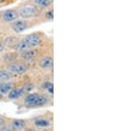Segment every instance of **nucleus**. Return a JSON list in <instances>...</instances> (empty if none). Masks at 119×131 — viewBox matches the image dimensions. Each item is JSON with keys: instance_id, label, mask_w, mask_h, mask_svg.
<instances>
[{"instance_id": "nucleus-6", "label": "nucleus", "mask_w": 119, "mask_h": 131, "mask_svg": "<svg viewBox=\"0 0 119 131\" xmlns=\"http://www.w3.org/2000/svg\"><path fill=\"white\" fill-rule=\"evenodd\" d=\"M27 27V23L24 21H15L12 25V29L15 32L19 33L23 31Z\"/></svg>"}, {"instance_id": "nucleus-1", "label": "nucleus", "mask_w": 119, "mask_h": 131, "mask_svg": "<svg viewBox=\"0 0 119 131\" xmlns=\"http://www.w3.org/2000/svg\"><path fill=\"white\" fill-rule=\"evenodd\" d=\"M47 102V98L38 93H31L27 96L25 99V103L27 107H40L45 105Z\"/></svg>"}, {"instance_id": "nucleus-22", "label": "nucleus", "mask_w": 119, "mask_h": 131, "mask_svg": "<svg viewBox=\"0 0 119 131\" xmlns=\"http://www.w3.org/2000/svg\"><path fill=\"white\" fill-rule=\"evenodd\" d=\"M0 131H11L9 127L7 126H3L2 128H0Z\"/></svg>"}, {"instance_id": "nucleus-16", "label": "nucleus", "mask_w": 119, "mask_h": 131, "mask_svg": "<svg viewBox=\"0 0 119 131\" xmlns=\"http://www.w3.org/2000/svg\"><path fill=\"white\" fill-rule=\"evenodd\" d=\"M35 125L37 126H41V127H45L50 125L49 121L45 119H39L35 121Z\"/></svg>"}, {"instance_id": "nucleus-4", "label": "nucleus", "mask_w": 119, "mask_h": 131, "mask_svg": "<svg viewBox=\"0 0 119 131\" xmlns=\"http://www.w3.org/2000/svg\"><path fill=\"white\" fill-rule=\"evenodd\" d=\"M8 68L11 72L17 74H24L27 71V68L25 64L20 63H13L9 65Z\"/></svg>"}, {"instance_id": "nucleus-26", "label": "nucleus", "mask_w": 119, "mask_h": 131, "mask_svg": "<svg viewBox=\"0 0 119 131\" xmlns=\"http://www.w3.org/2000/svg\"><path fill=\"white\" fill-rule=\"evenodd\" d=\"M2 82H1V81H0V85H1V84H2Z\"/></svg>"}, {"instance_id": "nucleus-8", "label": "nucleus", "mask_w": 119, "mask_h": 131, "mask_svg": "<svg viewBox=\"0 0 119 131\" xmlns=\"http://www.w3.org/2000/svg\"><path fill=\"white\" fill-rule=\"evenodd\" d=\"M38 54V51L36 49H31V50H27L21 53V56L24 59H31L37 56Z\"/></svg>"}, {"instance_id": "nucleus-13", "label": "nucleus", "mask_w": 119, "mask_h": 131, "mask_svg": "<svg viewBox=\"0 0 119 131\" xmlns=\"http://www.w3.org/2000/svg\"><path fill=\"white\" fill-rule=\"evenodd\" d=\"M18 39L17 37H7L5 40V42H4V45H5V47H10L13 46L14 47L15 45L18 42Z\"/></svg>"}, {"instance_id": "nucleus-3", "label": "nucleus", "mask_w": 119, "mask_h": 131, "mask_svg": "<svg viewBox=\"0 0 119 131\" xmlns=\"http://www.w3.org/2000/svg\"><path fill=\"white\" fill-rule=\"evenodd\" d=\"M37 13V9L33 6H26L20 11V16L23 18H30L35 16Z\"/></svg>"}, {"instance_id": "nucleus-20", "label": "nucleus", "mask_w": 119, "mask_h": 131, "mask_svg": "<svg viewBox=\"0 0 119 131\" xmlns=\"http://www.w3.org/2000/svg\"><path fill=\"white\" fill-rule=\"evenodd\" d=\"M46 18L49 19H52L54 17V11L53 10H50L46 13Z\"/></svg>"}, {"instance_id": "nucleus-9", "label": "nucleus", "mask_w": 119, "mask_h": 131, "mask_svg": "<svg viewBox=\"0 0 119 131\" xmlns=\"http://www.w3.org/2000/svg\"><path fill=\"white\" fill-rule=\"evenodd\" d=\"M23 94V91L22 88L13 89L10 91L9 93V98L11 99H17V98L20 97Z\"/></svg>"}, {"instance_id": "nucleus-12", "label": "nucleus", "mask_w": 119, "mask_h": 131, "mask_svg": "<svg viewBox=\"0 0 119 131\" xmlns=\"http://www.w3.org/2000/svg\"><path fill=\"white\" fill-rule=\"evenodd\" d=\"M14 49L17 51H25V50H28V48H29V47L28 46L25 42H24L23 40L21 42H18L13 47Z\"/></svg>"}, {"instance_id": "nucleus-14", "label": "nucleus", "mask_w": 119, "mask_h": 131, "mask_svg": "<svg viewBox=\"0 0 119 131\" xmlns=\"http://www.w3.org/2000/svg\"><path fill=\"white\" fill-rule=\"evenodd\" d=\"M18 54L16 52H9L7 53L3 56V59L5 62H11L12 61L15 60L17 58Z\"/></svg>"}, {"instance_id": "nucleus-24", "label": "nucleus", "mask_w": 119, "mask_h": 131, "mask_svg": "<svg viewBox=\"0 0 119 131\" xmlns=\"http://www.w3.org/2000/svg\"><path fill=\"white\" fill-rule=\"evenodd\" d=\"M27 131H35V130L33 129H29V130H27Z\"/></svg>"}, {"instance_id": "nucleus-25", "label": "nucleus", "mask_w": 119, "mask_h": 131, "mask_svg": "<svg viewBox=\"0 0 119 131\" xmlns=\"http://www.w3.org/2000/svg\"><path fill=\"white\" fill-rule=\"evenodd\" d=\"M2 95L1 94V93H0V99H2Z\"/></svg>"}, {"instance_id": "nucleus-17", "label": "nucleus", "mask_w": 119, "mask_h": 131, "mask_svg": "<svg viewBox=\"0 0 119 131\" xmlns=\"http://www.w3.org/2000/svg\"><path fill=\"white\" fill-rule=\"evenodd\" d=\"M43 87L45 88H46L49 93L53 94V93H54V85H53L52 83H50V82H46V83H45Z\"/></svg>"}, {"instance_id": "nucleus-21", "label": "nucleus", "mask_w": 119, "mask_h": 131, "mask_svg": "<svg viewBox=\"0 0 119 131\" xmlns=\"http://www.w3.org/2000/svg\"><path fill=\"white\" fill-rule=\"evenodd\" d=\"M5 48V45L3 42H0V52H2Z\"/></svg>"}, {"instance_id": "nucleus-19", "label": "nucleus", "mask_w": 119, "mask_h": 131, "mask_svg": "<svg viewBox=\"0 0 119 131\" xmlns=\"http://www.w3.org/2000/svg\"><path fill=\"white\" fill-rule=\"evenodd\" d=\"M33 88V85L31 84V83H26L23 85V87L22 88V90L23 91V92H29Z\"/></svg>"}, {"instance_id": "nucleus-7", "label": "nucleus", "mask_w": 119, "mask_h": 131, "mask_svg": "<svg viewBox=\"0 0 119 131\" xmlns=\"http://www.w3.org/2000/svg\"><path fill=\"white\" fill-rule=\"evenodd\" d=\"M53 60L50 56H45L42 58L39 62L40 66L42 68H48L52 66Z\"/></svg>"}, {"instance_id": "nucleus-10", "label": "nucleus", "mask_w": 119, "mask_h": 131, "mask_svg": "<svg viewBox=\"0 0 119 131\" xmlns=\"http://www.w3.org/2000/svg\"><path fill=\"white\" fill-rule=\"evenodd\" d=\"M11 125L14 129L17 130H21L23 128H25V121L21 120V119H17V120H14L11 123Z\"/></svg>"}, {"instance_id": "nucleus-27", "label": "nucleus", "mask_w": 119, "mask_h": 131, "mask_svg": "<svg viewBox=\"0 0 119 131\" xmlns=\"http://www.w3.org/2000/svg\"><path fill=\"white\" fill-rule=\"evenodd\" d=\"M42 131H48V130H43Z\"/></svg>"}, {"instance_id": "nucleus-2", "label": "nucleus", "mask_w": 119, "mask_h": 131, "mask_svg": "<svg viewBox=\"0 0 119 131\" xmlns=\"http://www.w3.org/2000/svg\"><path fill=\"white\" fill-rule=\"evenodd\" d=\"M24 42L28 45L29 48L36 47L39 45L41 42V38L37 34H31L27 36L23 40Z\"/></svg>"}, {"instance_id": "nucleus-15", "label": "nucleus", "mask_w": 119, "mask_h": 131, "mask_svg": "<svg viewBox=\"0 0 119 131\" xmlns=\"http://www.w3.org/2000/svg\"><path fill=\"white\" fill-rule=\"evenodd\" d=\"M13 75L11 72L5 70H0V80H9L12 78Z\"/></svg>"}, {"instance_id": "nucleus-5", "label": "nucleus", "mask_w": 119, "mask_h": 131, "mask_svg": "<svg viewBox=\"0 0 119 131\" xmlns=\"http://www.w3.org/2000/svg\"><path fill=\"white\" fill-rule=\"evenodd\" d=\"M3 17L5 21H14L16 19H17L18 13L15 11H14V10H7L3 13Z\"/></svg>"}, {"instance_id": "nucleus-18", "label": "nucleus", "mask_w": 119, "mask_h": 131, "mask_svg": "<svg viewBox=\"0 0 119 131\" xmlns=\"http://www.w3.org/2000/svg\"><path fill=\"white\" fill-rule=\"evenodd\" d=\"M35 2L37 5L42 7H46L50 3V2L48 0H37V1H35Z\"/></svg>"}, {"instance_id": "nucleus-23", "label": "nucleus", "mask_w": 119, "mask_h": 131, "mask_svg": "<svg viewBox=\"0 0 119 131\" xmlns=\"http://www.w3.org/2000/svg\"><path fill=\"white\" fill-rule=\"evenodd\" d=\"M5 124V121L3 120L2 118H0V126H3Z\"/></svg>"}, {"instance_id": "nucleus-11", "label": "nucleus", "mask_w": 119, "mask_h": 131, "mask_svg": "<svg viewBox=\"0 0 119 131\" xmlns=\"http://www.w3.org/2000/svg\"><path fill=\"white\" fill-rule=\"evenodd\" d=\"M13 83H2L0 85V93H6L8 91L13 90Z\"/></svg>"}]
</instances>
